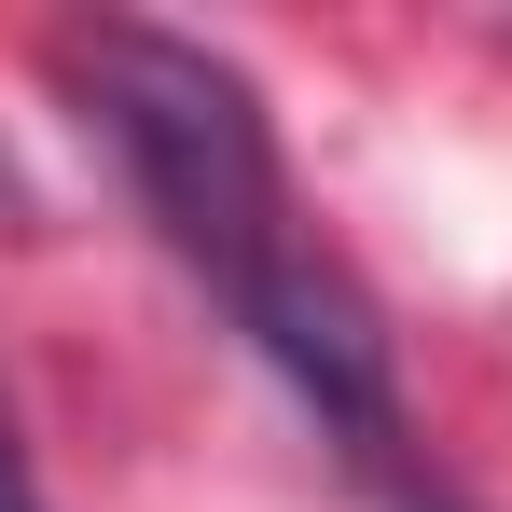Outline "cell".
Here are the masks:
<instances>
[{
  "mask_svg": "<svg viewBox=\"0 0 512 512\" xmlns=\"http://www.w3.org/2000/svg\"><path fill=\"white\" fill-rule=\"evenodd\" d=\"M0 512H42V485H28V443H14V416H0Z\"/></svg>",
  "mask_w": 512,
  "mask_h": 512,
  "instance_id": "2",
  "label": "cell"
},
{
  "mask_svg": "<svg viewBox=\"0 0 512 512\" xmlns=\"http://www.w3.org/2000/svg\"><path fill=\"white\" fill-rule=\"evenodd\" d=\"M70 84H84L97 139L125 153L139 180V208L167 222V250L250 319L263 291L305 263L291 236V180H277V125H263V97L236 56H208V42H180V28H84L70 42Z\"/></svg>",
  "mask_w": 512,
  "mask_h": 512,
  "instance_id": "1",
  "label": "cell"
},
{
  "mask_svg": "<svg viewBox=\"0 0 512 512\" xmlns=\"http://www.w3.org/2000/svg\"><path fill=\"white\" fill-rule=\"evenodd\" d=\"M402 512H471V499H402Z\"/></svg>",
  "mask_w": 512,
  "mask_h": 512,
  "instance_id": "3",
  "label": "cell"
}]
</instances>
